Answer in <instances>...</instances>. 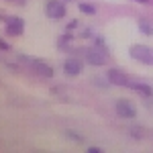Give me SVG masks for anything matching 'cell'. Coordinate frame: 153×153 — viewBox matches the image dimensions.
Instances as JSON below:
<instances>
[{"label":"cell","mask_w":153,"mask_h":153,"mask_svg":"<svg viewBox=\"0 0 153 153\" xmlns=\"http://www.w3.org/2000/svg\"><path fill=\"white\" fill-rule=\"evenodd\" d=\"M131 88L137 92V94L145 96V98H149V96H153V88L149 86V84H141V82H131Z\"/></svg>","instance_id":"9c48e42d"},{"label":"cell","mask_w":153,"mask_h":153,"mask_svg":"<svg viewBox=\"0 0 153 153\" xmlns=\"http://www.w3.org/2000/svg\"><path fill=\"white\" fill-rule=\"evenodd\" d=\"M82 70H84L82 61H80V59H76V57L65 59V63H63V74H65V76H70V78L80 76V74H82Z\"/></svg>","instance_id":"52a82bcc"},{"label":"cell","mask_w":153,"mask_h":153,"mask_svg":"<svg viewBox=\"0 0 153 153\" xmlns=\"http://www.w3.org/2000/svg\"><path fill=\"white\" fill-rule=\"evenodd\" d=\"M65 2L63 0H47V4H45V14H47L49 19H63L65 16Z\"/></svg>","instance_id":"8992f818"},{"label":"cell","mask_w":153,"mask_h":153,"mask_svg":"<svg viewBox=\"0 0 153 153\" xmlns=\"http://www.w3.org/2000/svg\"><path fill=\"white\" fill-rule=\"evenodd\" d=\"M78 8H80L84 14H88V16H94V14H96V6H94V4H90V2H80Z\"/></svg>","instance_id":"8fae6325"},{"label":"cell","mask_w":153,"mask_h":153,"mask_svg":"<svg viewBox=\"0 0 153 153\" xmlns=\"http://www.w3.org/2000/svg\"><path fill=\"white\" fill-rule=\"evenodd\" d=\"M100 151H102V149H100V147H94V145L88 147V153H100Z\"/></svg>","instance_id":"e0dca14e"},{"label":"cell","mask_w":153,"mask_h":153,"mask_svg":"<svg viewBox=\"0 0 153 153\" xmlns=\"http://www.w3.org/2000/svg\"><path fill=\"white\" fill-rule=\"evenodd\" d=\"M137 27H139V31H141L143 35H147V37L153 35V23L151 21H147V19H137Z\"/></svg>","instance_id":"30bf717a"},{"label":"cell","mask_w":153,"mask_h":153,"mask_svg":"<svg viewBox=\"0 0 153 153\" xmlns=\"http://www.w3.org/2000/svg\"><path fill=\"white\" fill-rule=\"evenodd\" d=\"M65 2H70V0H65Z\"/></svg>","instance_id":"44dd1931"},{"label":"cell","mask_w":153,"mask_h":153,"mask_svg":"<svg viewBox=\"0 0 153 153\" xmlns=\"http://www.w3.org/2000/svg\"><path fill=\"white\" fill-rule=\"evenodd\" d=\"M0 49H2V51H10L12 45H10V43H6V39H2V37H0Z\"/></svg>","instance_id":"7c38bea8"},{"label":"cell","mask_w":153,"mask_h":153,"mask_svg":"<svg viewBox=\"0 0 153 153\" xmlns=\"http://www.w3.org/2000/svg\"><path fill=\"white\" fill-rule=\"evenodd\" d=\"M19 59H21V63H27L37 76L47 78V80H49V78H53V68L47 65V63H43V61H39V59H35V57H29V55H21Z\"/></svg>","instance_id":"6da1fadb"},{"label":"cell","mask_w":153,"mask_h":153,"mask_svg":"<svg viewBox=\"0 0 153 153\" xmlns=\"http://www.w3.org/2000/svg\"><path fill=\"white\" fill-rule=\"evenodd\" d=\"M131 135L139 139V137H143V131H141V129H131Z\"/></svg>","instance_id":"9a60e30c"},{"label":"cell","mask_w":153,"mask_h":153,"mask_svg":"<svg viewBox=\"0 0 153 153\" xmlns=\"http://www.w3.org/2000/svg\"><path fill=\"white\" fill-rule=\"evenodd\" d=\"M135 2H141V4H145V2H149V0H135Z\"/></svg>","instance_id":"ffe728a7"},{"label":"cell","mask_w":153,"mask_h":153,"mask_svg":"<svg viewBox=\"0 0 153 153\" xmlns=\"http://www.w3.org/2000/svg\"><path fill=\"white\" fill-rule=\"evenodd\" d=\"M129 55L133 59H137L139 63H145V65H153V51L145 45H133L129 49Z\"/></svg>","instance_id":"277c9868"},{"label":"cell","mask_w":153,"mask_h":153,"mask_svg":"<svg viewBox=\"0 0 153 153\" xmlns=\"http://www.w3.org/2000/svg\"><path fill=\"white\" fill-rule=\"evenodd\" d=\"M76 27H78V21L74 19V21H70V23H68V27H65V29H68V31H74Z\"/></svg>","instance_id":"2e32d148"},{"label":"cell","mask_w":153,"mask_h":153,"mask_svg":"<svg viewBox=\"0 0 153 153\" xmlns=\"http://www.w3.org/2000/svg\"><path fill=\"white\" fill-rule=\"evenodd\" d=\"M94 41H96V45H98V47H106V41L102 39V37H94Z\"/></svg>","instance_id":"5bb4252c"},{"label":"cell","mask_w":153,"mask_h":153,"mask_svg":"<svg viewBox=\"0 0 153 153\" xmlns=\"http://www.w3.org/2000/svg\"><path fill=\"white\" fill-rule=\"evenodd\" d=\"M84 53H86L88 63H90V65H96V68L104 65L106 61H108V49L106 47H98V45H94V47H88Z\"/></svg>","instance_id":"7a4b0ae2"},{"label":"cell","mask_w":153,"mask_h":153,"mask_svg":"<svg viewBox=\"0 0 153 153\" xmlns=\"http://www.w3.org/2000/svg\"><path fill=\"white\" fill-rule=\"evenodd\" d=\"M82 37H92V31H90V29H86V31H82Z\"/></svg>","instance_id":"d6986e66"},{"label":"cell","mask_w":153,"mask_h":153,"mask_svg":"<svg viewBox=\"0 0 153 153\" xmlns=\"http://www.w3.org/2000/svg\"><path fill=\"white\" fill-rule=\"evenodd\" d=\"M4 21V31L8 37H21L25 33V21L21 16H0Z\"/></svg>","instance_id":"3957f363"},{"label":"cell","mask_w":153,"mask_h":153,"mask_svg":"<svg viewBox=\"0 0 153 153\" xmlns=\"http://www.w3.org/2000/svg\"><path fill=\"white\" fill-rule=\"evenodd\" d=\"M65 135H68V137H70V139H76V143H82V141H84L82 137H80V135H78V133H74V131H68V133H65Z\"/></svg>","instance_id":"4fadbf2b"},{"label":"cell","mask_w":153,"mask_h":153,"mask_svg":"<svg viewBox=\"0 0 153 153\" xmlns=\"http://www.w3.org/2000/svg\"><path fill=\"white\" fill-rule=\"evenodd\" d=\"M10 2H14V4H19V6H25V4H27V0H10Z\"/></svg>","instance_id":"ac0fdd59"},{"label":"cell","mask_w":153,"mask_h":153,"mask_svg":"<svg viewBox=\"0 0 153 153\" xmlns=\"http://www.w3.org/2000/svg\"><path fill=\"white\" fill-rule=\"evenodd\" d=\"M117 114L120 118H135L137 117V108L131 104L129 100H118L117 102Z\"/></svg>","instance_id":"ba28073f"},{"label":"cell","mask_w":153,"mask_h":153,"mask_svg":"<svg viewBox=\"0 0 153 153\" xmlns=\"http://www.w3.org/2000/svg\"><path fill=\"white\" fill-rule=\"evenodd\" d=\"M106 80L110 82V86H131L129 74L120 68H110L106 71Z\"/></svg>","instance_id":"5b68a950"}]
</instances>
